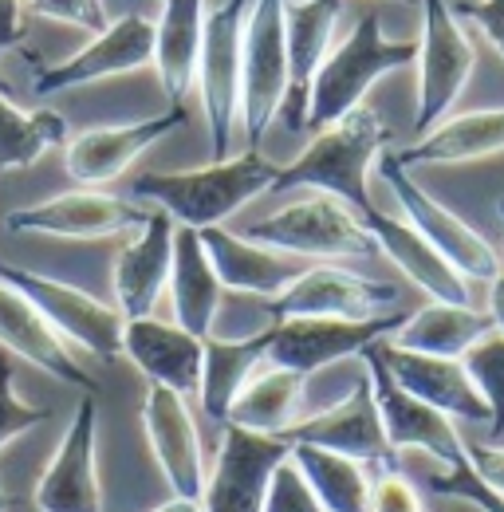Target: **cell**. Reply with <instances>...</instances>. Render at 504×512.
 Returning a JSON list of instances; mask_svg holds the SVG:
<instances>
[{
	"label": "cell",
	"mask_w": 504,
	"mask_h": 512,
	"mask_svg": "<svg viewBox=\"0 0 504 512\" xmlns=\"http://www.w3.org/2000/svg\"><path fill=\"white\" fill-rule=\"evenodd\" d=\"M0 351L32 363L48 379H56L63 386H75L83 394H95L99 390L95 375L83 371V363L71 355L67 339H60L52 331V323L44 320L8 280H0Z\"/></svg>",
	"instance_id": "23"
},
{
	"label": "cell",
	"mask_w": 504,
	"mask_h": 512,
	"mask_svg": "<svg viewBox=\"0 0 504 512\" xmlns=\"http://www.w3.org/2000/svg\"><path fill=\"white\" fill-rule=\"evenodd\" d=\"M359 359H363V371H367L371 390H375L378 418H382V430H386L390 449L394 453H406V449L426 453L438 469L461 465L465 461V438L457 434V422L394 383L390 371H386V363L378 359L375 343Z\"/></svg>",
	"instance_id": "14"
},
{
	"label": "cell",
	"mask_w": 504,
	"mask_h": 512,
	"mask_svg": "<svg viewBox=\"0 0 504 512\" xmlns=\"http://www.w3.org/2000/svg\"><path fill=\"white\" fill-rule=\"evenodd\" d=\"M414 60H418V40H390L382 32L378 12H363L355 28L339 44H331L327 60L315 71L304 130H319L351 115L355 107H363L367 91L382 75L402 71Z\"/></svg>",
	"instance_id": "3"
},
{
	"label": "cell",
	"mask_w": 504,
	"mask_h": 512,
	"mask_svg": "<svg viewBox=\"0 0 504 512\" xmlns=\"http://www.w3.org/2000/svg\"><path fill=\"white\" fill-rule=\"evenodd\" d=\"M418 8H422V36H418V60H414L418 67L414 134H426L461 99L477 67V48L449 0H418Z\"/></svg>",
	"instance_id": "6"
},
{
	"label": "cell",
	"mask_w": 504,
	"mask_h": 512,
	"mask_svg": "<svg viewBox=\"0 0 504 512\" xmlns=\"http://www.w3.org/2000/svg\"><path fill=\"white\" fill-rule=\"evenodd\" d=\"M260 512H323V505L315 501L308 477L300 473V465L292 461V453L276 465L268 493H264V509Z\"/></svg>",
	"instance_id": "37"
},
{
	"label": "cell",
	"mask_w": 504,
	"mask_h": 512,
	"mask_svg": "<svg viewBox=\"0 0 504 512\" xmlns=\"http://www.w3.org/2000/svg\"><path fill=\"white\" fill-rule=\"evenodd\" d=\"M375 351L378 359L386 363L390 379L402 386V390H410L414 398H422L426 406L449 414L453 422H485L489 426V406L477 394V386H473L461 359H441V355L406 351V347H394L390 339H378Z\"/></svg>",
	"instance_id": "21"
},
{
	"label": "cell",
	"mask_w": 504,
	"mask_h": 512,
	"mask_svg": "<svg viewBox=\"0 0 504 512\" xmlns=\"http://www.w3.org/2000/svg\"><path fill=\"white\" fill-rule=\"evenodd\" d=\"M453 12L461 20H469V24H477L489 36V44L497 48V56L504 60V0H457Z\"/></svg>",
	"instance_id": "41"
},
{
	"label": "cell",
	"mask_w": 504,
	"mask_h": 512,
	"mask_svg": "<svg viewBox=\"0 0 504 512\" xmlns=\"http://www.w3.org/2000/svg\"><path fill=\"white\" fill-rule=\"evenodd\" d=\"M186 123V107H170L162 115L138 119V123H115V127H91L75 138H67L63 146V170L71 182L79 186H107L115 178H123L126 170L150 150L158 146L166 134Z\"/></svg>",
	"instance_id": "17"
},
{
	"label": "cell",
	"mask_w": 504,
	"mask_h": 512,
	"mask_svg": "<svg viewBox=\"0 0 504 512\" xmlns=\"http://www.w3.org/2000/svg\"><path fill=\"white\" fill-rule=\"evenodd\" d=\"M0 91H8V83H4V79H0Z\"/></svg>",
	"instance_id": "49"
},
{
	"label": "cell",
	"mask_w": 504,
	"mask_h": 512,
	"mask_svg": "<svg viewBox=\"0 0 504 512\" xmlns=\"http://www.w3.org/2000/svg\"><path fill=\"white\" fill-rule=\"evenodd\" d=\"M28 24H32L28 0H0V56L24 44Z\"/></svg>",
	"instance_id": "43"
},
{
	"label": "cell",
	"mask_w": 504,
	"mask_h": 512,
	"mask_svg": "<svg viewBox=\"0 0 504 512\" xmlns=\"http://www.w3.org/2000/svg\"><path fill=\"white\" fill-rule=\"evenodd\" d=\"M367 512H426V501H422V489L406 473L382 469L375 481H371Z\"/></svg>",
	"instance_id": "40"
},
{
	"label": "cell",
	"mask_w": 504,
	"mask_h": 512,
	"mask_svg": "<svg viewBox=\"0 0 504 512\" xmlns=\"http://www.w3.org/2000/svg\"><path fill=\"white\" fill-rule=\"evenodd\" d=\"M493 331L489 312L473 308V304H445L430 300L418 312H406L402 327L390 335L394 347L406 351H422V355H441V359H461L477 339H485Z\"/></svg>",
	"instance_id": "31"
},
{
	"label": "cell",
	"mask_w": 504,
	"mask_h": 512,
	"mask_svg": "<svg viewBox=\"0 0 504 512\" xmlns=\"http://www.w3.org/2000/svg\"><path fill=\"white\" fill-rule=\"evenodd\" d=\"M40 512H103L99 489V406L95 394H83L60 446L32 493Z\"/></svg>",
	"instance_id": "16"
},
{
	"label": "cell",
	"mask_w": 504,
	"mask_h": 512,
	"mask_svg": "<svg viewBox=\"0 0 504 512\" xmlns=\"http://www.w3.org/2000/svg\"><path fill=\"white\" fill-rule=\"evenodd\" d=\"M154 67V16L146 12H123L119 20H111L103 32H95L79 52H71L60 64H48L36 71L32 91L40 99L75 91L99 79H115Z\"/></svg>",
	"instance_id": "13"
},
{
	"label": "cell",
	"mask_w": 504,
	"mask_h": 512,
	"mask_svg": "<svg viewBox=\"0 0 504 512\" xmlns=\"http://www.w3.org/2000/svg\"><path fill=\"white\" fill-rule=\"evenodd\" d=\"M430 489L441 493V497H457V501H465V505H473V509L481 512H504V497H497L493 489H485L477 481V473L469 469V457L461 465H453V469L434 473L430 477Z\"/></svg>",
	"instance_id": "38"
},
{
	"label": "cell",
	"mask_w": 504,
	"mask_h": 512,
	"mask_svg": "<svg viewBox=\"0 0 504 512\" xmlns=\"http://www.w3.org/2000/svg\"><path fill=\"white\" fill-rule=\"evenodd\" d=\"M201 245L213 260V272L221 280L225 292H241V296H256V300H272L280 296L308 264L288 253H276L260 241H249L245 233H233L225 225L213 229H197Z\"/></svg>",
	"instance_id": "25"
},
{
	"label": "cell",
	"mask_w": 504,
	"mask_h": 512,
	"mask_svg": "<svg viewBox=\"0 0 504 512\" xmlns=\"http://www.w3.org/2000/svg\"><path fill=\"white\" fill-rule=\"evenodd\" d=\"M142 430H146L150 453H154L170 493L182 501H201L209 469L201 457V434H197L189 398H182L178 390H166V386H146Z\"/></svg>",
	"instance_id": "18"
},
{
	"label": "cell",
	"mask_w": 504,
	"mask_h": 512,
	"mask_svg": "<svg viewBox=\"0 0 504 512\" xmlns=\"http://www.w3.org/2000/svg\"><path fill=\"white\" fill-rule=\"evenodd\" d=\"M150 209H142L134 197H115L107 190H79L56 193L48 201L12 209L4 217L8 233H36V237H56V241H111L123 233H138Z\"/></svg>",
	"instance_id": "10"
},
{
	"label": "cell",
	"mask_w": 504,
	"mask_h": 512,
	"mask_svg": "<svg viewBox=\"0 0 504 512\" xmlns=\"http://www.w3.org/2000/svg\"><path fill=\"white\" fill-rule=\"evenodd\" d=\"M252 0H225L205 16L201 56H197V99L205 115L209 154L229 158L241 130V44Z\"/></svg>",
	"instance_id": "5"
},
{
	"label": "cell",
	"mask_w": 504,
	"mask_h": 512,
	"mask_svg": "<svg viewBox=\"0 0 504 512\" xmlns=\"http://www.w3.org/2000/svg\"><path fill=\"white\" fill-rule=\"evenodd\" d=\"M465 457L469 469L477 473V481L485 489H493L497 497H504V446L501 442H465Z\"/></svg>",
	"instance_id": "42"
},
{
	"label": "cell",
	"mask_w": 504,
	"mask_h": 512,
	"mask_svg": "<svg viewBox=\"0 0 504 512\" xmlns=\"http://www.w3.org/2000/svg\"><path fill=\"white\" fill-rule=\"evenodd\" d=\"M268 359V327L225 339V335H205V359H201V386L197 402L201 410L225 426V414L237 398V390L249 383V375Z\"/></svg>",
	"instance_id": "32"
},
{
	"label": "cell",
	"mask_w": 504,
	"mask_h": 512,
	"mask_svg": "<svg viewBox=\"0 0 504 512\" xmlns=\"http://www.w3.org/2000/svg\"><path fill=\"white\" fill-rule=\"evenodd\" d=\"M485 312H489L493 327L504 335V268L489 280V308H485Z\"/></svg>",
	"instance_id": "44"
},
{
	"label": "cell",
	"mask_w": 504,
	"mask_h": 512,
	"mask_svg": "<svg viewBox=\"0 0 504 512\" xmlns=\"http://www.w3.org/2000/svg\"><path fill=\"white\" fill-rule=\"evenodd\" d=\"M398 304V288L386 280L359 276L339 264H308L280 296L264 300V312L276 320H371Z\"/></svg>",
	"instance_id": "11"
},
{
	"label": "cell",
	"mask_w": 504,
	"mask_h": 512,
	"mask_svg": "<svg viewBox=\"0 0 504 512\" xmlns=\"http://www.w3.org/2000/svg\"><path fill=\"white\" fill-rule=\"evenodd\" d=\"M245 237L276 249V253H288L296 260H315V264L367 260V256L378 253L363 213H355L347 201L319 190H308L304 197L249 221Z\"/></svg>",
	"instance_id": "4"
},
{
	"label": "cell",
	"mask_w": 504,
	"mask_h": 512,
	"mask_svg": "<svg viewBox=\"0 0 504 512\" xmlns=\"http://www.w3.org/2000/svg\"><path fill=\"white\" fill-rule=\"evenodd\" d=\"M343 0H284V36H288V99L280 119L292 130L308 123V95L319 64L335 44Z\"/></svg>",
	"instance_id": "24"
},
{
	"label": "cell",
	"mask_w": 504,
	"mask_h": 512,
	"mask_svg": "<svg viewBox=\"0 0 504 512\" xmlns=\"http://www.w3.org/2000/svg\"><path fill=\"white\" fill-rule=\"evenodd\" d=\"M170 304H174V323L193 335H213L225 288L213 272V260L201 245V233L178 225L174 233V264H170Z\"/></svg>",
	"instance_id": "29"
},
{
	"label": "cell",
	"mask_w": 504,
	"mask_h": 512,
	"mask_svg": "<svg viewBox=\"0 0 504 512\" xmlns=\"http://www.w3.org/2000/svg\"><path fill=\"white\" fill-rule=\"evenodd\" d=\"M363 221L375 237L378 253L386 256L418 292H426L430 300H445V304H473L469 300V280L406 217H390L382 209H371Z\"/></svg>",
	"instance_id": "26"
},
{
	"label": "cell",
	"mask_w": 504,
	"mask_h": 512,
	"mask_svg": "<svg viewBox=\"0 0 504 512\" xmlns=\"http://www.w3.org/2000/svg\"><path fill=\"white\" fill-rule=\"evenodd\" d=\"M469 379L477 386V394L489 406V442L504 438V335L493 327L485 339H477L465 355H461Z\"/></svg>",
	"instance_id": "35"
},
{
	"label": "cell",
	"mask_w": 504,
	"mask_h": 512,
	"mask_svg": "<svg viewBox=\"0 0 504 512\" xmlns=\"http://www.w3.org/2000/svg\"><path fill=\"white\" fill-rule=\"evenodd\" d=\"M174 233L178 221L166 209H150L134 241L119 249L111 288H115V308L123 320L154 316L162 292L170 288V264H174Z\"/></svg>",
	"instance_id": "20"
},
{
	"label": "cell",
	"mask_w": 504,
	"mask_h": 512,
	"mask_svg": "<svg viewBox=\"0 0 504 512\" xmlns=\"http://www.w3.org/2000/svg\"><path fill=\"white\" fill-rule=\"evenodd\" d=\"M284 438L292 446H319L331 449V453H343V457H355L363 465H386L390 469V457L394 449L386 442V430H382V418H378L375 406V390L367 371L359 375V383L351 386V394H343L339 402H331L327 410L300 418L296 426L284 430Z\"/></svg>",
	"instance_id": "19"
},
{
	"label": "cell",
	"mask_w": 504,
	"mask_h": 512,
	"mask_svg": "<svg viewBox=\"0 0 504 512\" xmlns=\"http://www.w3.org/2000/svg\"><path fill=\"white\" fill-rule=\"evenodd\" d=\"M0 280H8L44 320L52 323V331L60 339H67V347H83L87 355H95L103 363L123 355L126 320L119 316L115 304H103V300H95L91 292H83L67 280L8 264V260H0Z\"/></svg>",
	"instance_id": "7"
},
{
	"label": "cell",
	"mask_w": 504,
	"mask_h": 512,
	"mask_svg": "<svg viewBox=\"0 0 504 512\" xmlns=\"http://www.w3.org/2000/svg\"><path fill=\"white\" fill-rule=\"evenodd\" d=\"M123 355L150 386H166V390H178L182 398H189V394L197 398L201 359H205L201 335H193L178 323L154 320V316L126 320Z\"/></svg>",
	"instance_id": "22"
},
{
	"label": "cell",
	"mask_w": 504,
	"mask_h": 512,
	"mask_svg": "<svg viewBox=\"0 0 504 512\" xmlns=\"http://www.w3.org/2000/svg\"><path fill=\"white\" fill-rule=\"evenodd\" d=\"M150 512H205L201 501H182V497H174V501H166V505H158V509Z\"/></svg>",
	"instance_id": "45"
},
{
	"label": "cell",
	"mask_w": 504,
	"mask_h": 512,
	"mask_svg": "<svg viewBox=\"0 0 504 512\" xmlns=\"http://www.w3.org/2000/svg\"><path fill=\"white\" fill-rule=\"evenodd\" d=\"M304 386H308V375L276 367V363L264 359L249 375V383L237 390V398H233V406L225 414V426H241V430H252V434L284 438V430L300 422Z\"/></svg>",
	"instance_id": "30"
},
{
	"label": "cell",
	"mask_w": 504,
	"mask_h": 512,
	"mask_svg": "<svg viewBox=\"0 0 504 512\" xmlns=\"http://www.w3.org/2000/svg\"><path fill=\"white\" fill-rule=\"evenodd\" d=\"M378 178L390 186L398 209H402V217H406L465 280H485V284H489L504 268L497 249H493L465 217H457L449 205H441L434 193L422 190V186L410 178V170H406L390 150L378 158Z\"/></svg>",
	"instance_id": "9"
},
{
	"label": "cell",
	"mask_w": 504,
	"mask_h": 512,
	"mask_svg": "<svg viewBox=\"0 0 504 512\" xmlns=\"http://www.w3.org/2000/svg\"><path fill=\"white\" fill-rule=\"evenodd\" d=\"M398 4H410V8H418V0H398Z\"/></svg>",
	"instance_id": "48"
},
{
	"label": "cell",
	"mask_w": 504,
	"mask_h": 512,
	"mask_svg": "<svg viewBox=\"0 0 504 512\" xmlns=\"http://www.w3.org/2000/svg\"><path fill=\"white\" fill-rule=\"evenodd\" d=\"M406 320V312H386L371 320H276L268 323V363L300 371L312 379L343 359H359L371 343L390 339Z\"/></svg>",
	"instance_id": "12"
},
{
	"label": "cell",
	"mask_w": 504,
	"mask_h": 512,
	"mask_svg": "<svg viewBox=\"0 0 504 512\" xmlns=\"http://www.w3.org/2000/svg\"><path fill=\"white\" fill-rule=\"evenodd\" d=\"M67 138L71 130L60 111H24L8 91H0V170H28L48 150L67 146Z\"/></svg>",
	"instance_id": "33"
},
{
	"label": "cell",
	"mask_w": 504,
	"mask_h": 512,
	"mask_svg": "<svg viewBox=\"0 0 504 512\" xmlns=\"http://www.w3.org/2000/svg\"><path fill=\"white\" fill-rule=\"evenodd\" d=\"M28 12L44 16V20H56V24H67V28H83L91 36L111 24L107 0H28Z\"/></svg>",
	"instance_id": "39"
},
{
	"label": "cell",
	"mask_w": 504,
	"mask_h": 512,
	"mask_svg": "<svg viewBox=\"0 0 504 512\" xmlns=\"http://www.w3.org/2000/svg\"><path fill=\"white\" fill-rule=\"evenodd\" d=\"M205 16V0H162V12L154 20V71L170 107H186V99L197 91Z\"/></svg>",
	"instance_id": "28"
},
{
	"label": "cell",
	"mask_w": 504,
	"mask_h": 512,
	"mask_svg": "<svg viewBox=\"0 0 504 512\" xmlns=\"http://www.w3.org/2000/svg\"><path fill=\"white\" fill-rule=\"evenodd\" d=\"M390 146V127L375 107L312 130V142L276 174V190H319L347 201L355 213H371V170Z\"/></svg>",
	"instance_id": "2"
},
{
	"label": "cell",
	"mask_w": 504,
	"mask_h": 512,
	"mask_svg": "<svg viewBox=\"0 0 504 512\" xmlns=\"http://www.w3.org/2000/svg\"><path fill=\"white\" fill-rule=\"evenodd\" d=\"M288 99V36L284 0H252L241 44V134L256 150Z\"/></svg>",
	"instance_id": "8"
},
{
	"label": "cell",
	"mask_w": 504,
	"mask_h": 512,
	"mask_svg": "<svg viewBox=\"0 0 504 512\" xmlns=\"http://www.w3.org/2000/svg\"><path fill=\"white\" fill-rule=\"evenodd\" d=\"M292 453L288 438L252 434L241 426H221V446L205 473V512H260L276 465Z\"/></svg>",
	"instance_id": "15"
},
{
	"label": "cell",
	"mask_w": 504,
	"mask_h": 512,
	"mask_svg": "<svg viewBox=\"0 0 504 512\" xmlns=\"http://www.w3.org/2000/svg\"><path fill=\"white\" fill-rule=\"evenodd\" d=\"M280 166H272L260 150H241L229 158H213L193 170H154L130 182L134 201H150L166 209L186 229H213L241 213L260 193L276 190Z\"/></svg>",
	"instance_id": "1"
},
{
	"label": "cell",
	"mask_w": 504,
	"mask_h": 512,
	"mask_svg": "<svg viewBox=\"0 0 504 512\" xmlns=\"http://www.w3.org/2000/svg\"><path fill=\"white\" fill-rule=\"evenodd\" d=\"M497 154H504V107H481V111L445 115L438 127L418 134V142L398 150L394 158L406 170H414V166H465Z\"/></svg>",
	"instance_id": "27"
},
{
	"label": "cell",
	"mask_w": 504,
	"mask_h": 512,
	"mask_svg": "<svg viewBox=\"0 0 504 512\" xmlns=\"http://www.w3.org/2000/svg\"><path fill=\"white\" fill-rule=\"evenodd\" d=\"M292 461L308 477V485H312L315 501L323 505V512H367L371 477H367L363 461L319 446H292Z\"/></svg>",
	"instance_id": "34"
},
{
	"label": "cell",
	"mask_w": 504,
	"mask_h": 512,
	"mask_svg": "<svg viewBox=\"0 0 504 512\" xmlns=\"http://www.w3.org/2000/svg\"><path fill=\"white\" fill-rule=\"evenodd\" d=\"M52 418L48 406H32L16 394V371H12V359L0 355V449L12 446L20 434L44 426Z\"/></svg>",
	"instance_id": "36"
},
{
	"label": "cell",
	"mask_w": 504,
	"mask_h": 512,
	"mask_svg": "<svg viewBox=\"0 0 504 512\" xmlns=\"http://www.w3.org/2000/svg\"><path fill=\"white\" fill-rule=\"evenodd\" d=\"M8 509H16V497H8L4 485H0V512H8Z\"/></svg>",
	"instance_id": "46"
},
{
	"label": "cell",
	"mask_w": 504,
	"mask_h": 512,
	"mask_svg": "<svg viewBox=\"0 0 504 512\" xmlns=\"http://www.w3.org/2000/svg\"><path fill=\"white\" fill-rule=\"evenodd\" d=\"M497 213H501V221H504V197L497 201Z\"/></svg>",
	"instance_id": "47"
}]
</instances>
